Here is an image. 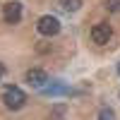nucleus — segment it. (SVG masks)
<instances>
[{
  "mask_svg": "<svg viewBox=\"0 0 120 120\" xmlns=\"http://www.w3.org/2000/svg\"><path fill=\"white\" fill-rule=\"evenodd\" d=\"M3 103L10 108V111H19V108L26 103V96H24L22 89H17V86H7L5 94H3Z\"/></svg>",
  "mask_w": 120,
  "mask_h": 120,
  "instance_id": "f257e3e1",
  "label": "nucleus"
},
{
  "mask_svg": "<svg viewBox=\"0 0 120 120\" xmlns=\"http://www.w3.org/2000/svg\"><path fill=\"white\" fill-rule=\"evenodd\" d=\"M36 29H38V34H43V36H55V34H60V22L53 15H43L36 22Z\"/></svg>",
  "mask_w": 120,
  "mask_h": 120,
  "instance_id": "f03ea898",
  "label": "nucleus"
},
{
  "mask_svg": "<svg viewBox=\"0 0 120 120\" xmlns=\"http://www.w3.org/2000/svg\"><path fill=\"white\" fill-rule=\"evenodd\" d=\"M111 36H113V29H111V24L101 22V24L91 26V41H94L96 46H103V43H108V41H111Z\"/></svg>",
  "mask_w": 120,
  "mask_h": 120,
  "instance_id": "7ed1b4c3",
  "label": "nucleus"
},
{
  "mask_svg": "<svg viewBox=\"0 0 120 120\" xmlns=\"http://www.w3.org/2000/svg\"><path fill=\"white\" fill-rule=\"evenodd\" d=\"M3 17H5L7 24H17L19 19H22V5L19 3H7L3 7Z\"/></svg>",
  "mask_w": 120,
  "mask_h": 120,
  "instance_id": "20e7f679",
  "label": "nucleus"
},
{
  "mask_svg": "<svg viewBox=\"0 0 120 120\" xmlns=\"http://www.w3.org/2000/svg\"><path fill=\"white\" fill-rule=\"evenodd\" d=\"M48 82V75L43 72V70H29L26 72V84H31V86H43Z\"/></svg>",
  "mask_w": 120,
  "mask_h": 120,
  "instance_id": "39448f33",
  "label": "nucleus"
},
{
  "mask_svg": "<svg viewBox=\"0 0 120 120\" xmlns=\"http://www.w3.org/2000/svg\"><path fill=\"white\" fill-rule=\"evenodd\" d=\"M60 7H63L65 12H77V10L82 7V0H60Z\"/></svg>",
  "mask_w": 120,
  "mask_h": 120,
  "instance_id": "423d86ee",
  "label": "nucleus"
},
{
  "mask_svg": "<svg viewBox=\"0 0 120 120\" xmlns=\"http://www.w3.org/2000/svg\"><path fill=\"white\" fill-rule=\"evenodd\" d=\"M106 10L108 12H120V0H106Z\"/></svg>",
  "mask_w": 120,
  "mask_h": 120,
  "instance_id": "0eeeda50",
  "label": "nucleus"
},
{
  "mask_svg": "<svg viewBox=\"0 0 120 120\" xmlns=\"http://www.w3.org/2000/svg\"><path fill=\"white\" fill-rule=\"evenodd\" d=\"M113 115H115V113L111 111V108H103V111H101V118H103V120H106V118H113Z\"/></svg>",
  "mask_w": 120,
  "mask_h": 120,
  "instance_id": "6e6552de",
  "label": "nucleus"
},
{
  "mask_svg": "<svg viewBox=\"0 0 120 120\" xmlns=\"http://www.w3.org/2000/svg\"><path fill=\"white\" fill-rule=\"evenodd\" d=\"M3 77H5V65L0 63V79H3Z\"/></svg>",
  "mask_w": 120,
  "mask_h": 120,
  "instance_id": "1a4fd4ad",
  "label": "nucleus"
},
{
  "mask_svg": "<svg viewBox=\"0 0 120 120\" xmlns=\"http://www.w3.org/2000/svg\"><path fill=\"white\" fill-rule=\"evenodd\" d=\"M118 72H120V63H118Z\"/></svg>",
  "mask_w": 120,
  "mask_h": 120,
  "instance_id": "9d476101",
  "label": "nucleus"
}]
</instances>
